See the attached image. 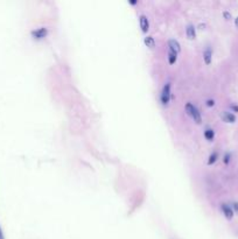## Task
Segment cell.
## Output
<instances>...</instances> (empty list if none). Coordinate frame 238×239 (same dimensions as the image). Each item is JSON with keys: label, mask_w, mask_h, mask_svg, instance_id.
I'll return each mask as SVG.
<instances>
[{"label": "cell", "mask_w": 238, "mask_h": 239, "mask_svg": "<svg viewBox=\"0 0 238 239\" xmlns=\"http://www.w3.org/2000/svg\"><path fill=\"white\" fill-rule=\"evenodd\" d=\"M221 115H222V118L224 119V121H226V123H235L236 121V117H235L234 113L224 111Z\"/></svg>", "instance_id": "cell-8"}, {"label": "cell", "mask_w": 238, "mask_h": 239, "mask_svg": "<svg viewBox=\"0 0 238 239\" xmlns=\"http://www.w3.org/2000/svg\"><path fill=\"white\" fill-rule=\"evenodd\" d=\"M144 42H145V44H146L147 47H150V48H154V47H155V40H154L153 36H151V35L146 36V38L144 39Z\"/></svg>", "instance_id": "cell-10"}, {"label": "cell", "mask_w": 238, "mask_h": 239, "mask_svg": "<svg viewBox=\"0 0 238 239\" xmlns=\"http://www.w3.org/2000/svg\"><path fill=\"white\" fill-rule=\"evenodd\" d=\"M170 100V83H166L161 92V103L162 105H167Z\"/></svg>", "instance_id": "cell-2"}, {"label": "cell", "mask_w": 238, "mask_h": 239, "mask_svg": "<svg viewBox=\"0 0 238 239\" xmlns=\"http://www.w3.org/2000/svg\"><path fill=\"white\" fill-rule=\"evenodd\" d=\"M204 138L209 141L214 140V138H215V132H214V129L207 128V129L204 131Z\"/></svg>", "instance_id": "cell-12"}, {"label": "cell", "mask_w": 238, "mask_h": 239, "mask_svg": "<svg viewBox=\"0 0 238 239\" xmlns=\"http://www.w3.org/2000/svg\"><path fill=\"white\" fill-rule=\"evenodd\" d=\"M230 107H231V110H232V111L238 112V105H236V104H231V105H230Z\"/></svg>", "instance_id": "cell-17"}, {"label": "cell", "mask_w": 238, "mask_h": 239, "mask_svg": "<svg viewBox=\"0 0 238 239\" xmlns=\"http://www.w3.org/2000/svg\"><path fill=\"white\" fill-rule=\"evenodd\" d=\"M235 25H236V27H238V16L235 19Z\"/></svg>", "instance_id": "cell-20"}, {"label": "cell", "mask_w": 238, "mask_h": 239, "mask_svg": "<svg viewBox=\"0 0 238 239\" xmlns=\"http://www.w3.org/2000/svg\"><path fill=\"white\" fill-rule=\"evenodd\" d=\"M217 157H218V154H217L216 152L211 153L209 156V160H208V165H212V163H215L216 160H217Z\"/></svg>", "instance_id": "cell-13"}, {"label": "cell", "mask_w": 238, "mask_h": 239, "mask_svg": "<svg viewBox=\"0 0 238 239\" xmlns=\"http://www.w3.org/2000/svg\"><path fill=\"white\" fill-rule=\"evenodd\" d=\"M47 34H48V29L46 27H41V28H38L32 32V36L34 39H43V38H46Z\"/></svg>", "instance_id": "cell-3"}, {"label": "cell", "mask_w": 238, "mask_h": 239, "mask_svg": "<svg viewBox=\"0 0 238 239\" xmlns=\"http://www.w3.org/2000/svg\"><path fill=\"white\" fill-rule=\"evenodd\" d=\"M0 239H5L4 238V235H2V230H1V227H0Z\"/></svg>", "instance_id": "cell-19"}, {"label": "cell", "mask_w": 238, "mask_h": 239, "mask_svg": "<svg viewBox=\"0 0 238 239\" xmlns=\"http://www.w3.org/2000/svg\"><path fill=\"white\" fill-rule=\"evenodd\" d=\"M206 103H207V106H214L215 105V100L214 99H208Z\"/></svg>", "instance_id": "cell-16"}, {"label": "cell", "mask_w": 238, "mask_h": 239, "mask_svg": "<svg viewBox=\"0 0 238 239\" xmlns=\"http://www.w3.org/2000/svg\"><path fill=\"white\" fill-rule=\"evenodd\" d=\"M221 209H222V211H223L224 216H225L228 219H231V218L234 217V211H232V209H231V207H229L228 204L223 203V204L221 205Z\"/></svg>", "instance_id": "cell-5"}, {"label": "cell", "mask_w": 238, "mask_h": 239, "mask_svg": "<svg viewBox=\"0 0 238 239\" xmlns=\"http://www.w3.org/2000/svg\"><path fill=\"white\" fill-rule=\"evenodd\" d=\"M186 111L188 112V114L194 119V121H196L197 124H201L202 121V117H201V113L197 110L195 105H193L192 103H187L186 104Z\"/></svg>", "instance_id": "cell-1"}, {"label": "cell", "mask_w": 238, "mask_h": 239, "mask_svg": "<svg viewBox=\"0 0 238 239\" xmlns=\"http://www.w3.org/2000/svg\"><path fill=\"white\" fill-rule=\"evenodd\" d=\"M232 208H234V210L238 212V202H234L232 203Z\"/></svg>", "instance_id": "cell-18"}, {"label": "cell", "mask_w": 238, "mask_h": 239, "mask_svg": "<svg viewBox=\"0 0 238 239\" xmlns=\"http://www.w3.org/2000/svg\"><path fill=\"white\" fill-rule=\"evenodd\" d=\"M176 58H178V53H175V51L169 49V51H168V62L170 64H173V63L176 62Z\"/></svg>", "instance_id": "cell-11"}, {"label": "cell", "mask_w": 238, "mask_h": 239, "mask_svg": "<svg viewBox=\"0 0 238 239\" xmlns=\"http://www.w3.org/2000/svg\"><path fill=\"white\" fill-rule=\"evenodd\" d=\"M223 16H224V19H225V20H230V19L232 18V16H231V14H230V13H229L228 11H224V12H223Z\"/></svg>", "instance_id": "cell-14"}, {"label": "cell", "mask_w": 238, "mask_h": 239, "mask_svg": "<svg viewBox=\"0 0 238 239\" xmlns=\"http://www.w3.org/2000/svg\"><path fill=\"white\" fill-rule=\"evenodd\" d=\"M186 34L188 36V39H195L196 38V28L194 25H188L186 28Z\"/></svg>", "instance_id": "cell-7"}, {"label": "cell", "mask_w": 238, "mask_h": 239, "mask_svg": "<svg viewBox=\"0 0 238 239\" xmlns=\"http://www.w3.org/2000/svg\"><path fill=\"white\" fill-rule=\"evenodd\" d=\"M139 24H140V28L142 29V32H147L150 29V21H148V18L146 15L144 14L140 15Z\"/></svg>", "instance_id": "cell-4"}, {"label": "cell", "mask_w": 238, "mask_h": 239, "mask_svg": "<svg viewBox=\"0 0 238 239\" xmlns=\"http://www.w3.org/2000/svg\"><path fill=\"white\" fill-rule=\"evenodd\" d=\"M203 60L206 62V64H210L211 63V60H212V51L210 48H207L204 51H203Z\"/></svg>", "instance_id": "cell-9"}, {"label": "cell", "mask_w": 238, "mask_h": 239, "mask_svg": "<svg viewBox=\"0 0 238 239\" xmlns=\"http://www.w3.org/2000/svg\"><path fill=\"white\" fill-rule=\"evenodd\" d=\"M132 5H134V4H137V1H134V0H132V1H130Z\"/></svg>", "instance_id": "cell-21"}, {"label": "cell", "mask_w": 238, "mask_h": 239, "mask_svg": "<svg viewBox=\"0 0 238 239\" xmlns=\"http://www.w3.org/2000/svg\"><path fill=\"white\" fill-rule=\"evenodd\" d=\"M168 46H169V49L170 50H173V51H175V53H180V50H181V46H180V43L178 42L176 40H169L168 41Z\"/></svg>", "instance_id": "cell-6"}, {"label": "cell", "mask_w": 238, "mask_h": 239, "mask_svg": "<svg viewBox=\"0 0 238 239\" xmlns=\"http://www.w3.org/2000/svg\"><path fill=\"white\" fill-rule=\"evenodd\" d=\"M230 157H231V156H230V154H229V153H226V154L224 155V163H226V165H228V163L230 162Z\"/></svg>", "instance_id": "cell-15"}]
</instances>
